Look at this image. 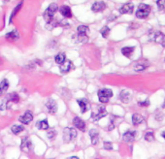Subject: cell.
Listing matches in <instances>:
<instances>
[{"label": "cell", "mask_w": 165, "mask_h": 159, "mask_svg": "<svg viewBox=\"0 0 165 159\" xmlns=\"http://www.w3.org/2000/svg\"><path fill=\"white\" fill-rule=\"evenodd\" d=\"M150 12H151V7L149 6V5L145 4V3H142L139 5V7H138V10L136 12V17L138 19H144L149 17V15H150Z\"/></svg>", "instance_id": "cell-1"}, {"label": "cell", "mask_w": 165, "mask_h": 159, "mask_svg": "<svg viewBox=\"0 0 165 159\" xmlns=\"http://www.w3.org/2000/svg\"><path fill=\"white\" fill-rule=\"evenodd\" d=\"M98 99L99 102L102 104H106L108 103V101L110 100V98L113 96V91L109 88H102L98 90Z\"/></svg>", "instance_id": "cell-2"}, {"label": "cell", "mask_w": 165, "mask_h": 159, "mask_svg": "<svg viewBox=\"0 0 165 159\" xmlns=\"http://www.w3.org/2000/svg\"><path fill=\"white\" fill-rule=\"evenodd\" d=\"M107 115V111H106V108L104 106H97L96 110H93V112L91 113V118L94 121H98L99 119H101L104 116Z\"/></svg>", "instance_id": "cell-3"}, {"label": "cell", "mask_w": 165, "mask_h": 159, "mask_svg": "<svg viewBox=\"0 0 165 159\" xmlns=\"http://www.w3.org/2000/svg\"><path fill=\"white\" fill-rule=\"evenodd\" d=\"M57 11V5L56 3H52L49 7L46 9L44 13V19L47 23L51 22L52 19H54V16Z\"/></svg>", "instance_id": "cell-4"}, {"label": "cell", "mask_w": 165, "mask_h": 159, "mask_svg": "<svg viewBox=\"0 0 165 159\" xmlns=\"http://www.w3.org/2000/svg\"><path fill=\"white\" fill-rule=\"evenodd\" d=\"M150 39L157 44H160L162 47H165V34L159 31H153L150 34Z\"/></svg>", "instance_id": "cell-5"}, {"label": "cell", "mask_w": 165, "mask_h": 159, "mask_svg": "<svg viewBox=\"0 0 165 159\" xmlns=\"http://www.w3.org/2000/svg\"><path fill=\"white\" fill-rule=\"evenodd\" d=\"M77 137V131L74 128H70V127H66L63 130V140L65 142H71Z\"/></svg>", "instance_id": "cell-6"}, {"label": "cell", "mask_w": 165, "mask_h": 159, "mask_svg": "<svg viewBox=\"0 0 165 159\" xmlns=\"http://www.w3.org/2000/svg\"><path fill=\"white\" fill-rule=\"evenodd\" d=\"M46 107L51 115H56L57 112V103L54 99H49L46 103Z\"/></svg>", "instance_id": "cell-7"}, {"label": "cell", "mask_w": 165, "mask_h": 159, "mask_svg": "<svg viewBox=\"0 0 165 159\" xmlns=\"http://www.w3.org/2000/svg\"><path fill=\"white\" fill-rule=\"evenodd\" d=\"M120 13L124 15V14H132L133 11H134V5L133 3H126L124 4V6H121L120 8Z\"/></svg>", "instance_id": "cell-8"}, {"label": "cell", "mask_w": 165, "mask_h": 159, "mask_svg": "<svg viewBox=\"0 0 165 159\" xmlns=\"http://www.w3.org/2000/svg\"><path fill=\"white\" fill-rule=\"evenodd\" d=\"M33 119V115L31 114L30 111H27L24 115H23L22 116H20L19 120L23 124H29L31 122V120Z\"/></svg>", "instance_id": "cell-9"}, {"label": "cell", "mask_w": 165, "mask_h": 159, "mask_svg": "<svg viewBox=\"0 0 165 159\" xmlns=\"http://www.w3.org/2000/svg\"><path fill=\"white\" fill-rule=\"evenodd\" d=\"M135 137H136V132L128 130L122 135V140H124V142H127V143H131L135 140Z\"/></svg>", "instance_id": "cell-10"}, {"label": "cell", "mask_w": 165, "mask_h": 159, "mask_svg": "<svg viewBox=\"0 0 165 159\" xmlns=\"http://www.w3.org/2000/svg\"><path fill=\"white\" fill-rule=\"evenodd\" d=\"M106 9V4L103 1H99V2H95L92 6H91V11L94 13H98V12H102Z\"/></svg>", "instance_id": "cell-11"}, {"label": "cell", "mask_w": 165, "mask_h": 159, "mask_svg": "<svg viewBox=\"0 0 165 159\" xmlns=\"http://www.w3.org/2000/svg\"><path fill=\"white\" fill-rule=\"evenodd\" d=\"M73 124L75 127H77L79 130L81 131L86 130V123H84V121L82 118H78V116H76V118L73 119Z\"/></svg>", "instance_id": "cell-12"}, {"label": "cell", "mask_w": 165, "mask_h": 159, "mask_svg": "<svg viewBox=\"0 0 165 159\" xmlns=\"http://www.w3.org/2000/svg\"><path fill=\"white\" fill-rule=\"evenodd\" d=\"M59 13L64 18H66V19L72 18V11H71V9H70V7L66 6V5H63V6H61L59 8Z\"/></svg>", "instance_id": "cell-13"}, {"label": "cell", "mask_w": 165, "mask_h": 159, "mask_svg": "<svg viewBox=\"0 0 165 159\" xmlns=\"http://www.w3.org/2000/svg\"><path fill=\"white\" fill-rule=\"evenodd\" d=\"M77 103L79 104L80 108H81V113H82V114H84V113H86L87 111L89 109V104H88V100H87L86 98L78 100Z\"/></svg>", "instance_id": "cell-14"}, {"label": "cell", "mask_w": 165, "mask_h": 159, "mask_svg": "<svg viewBox=\"0 0 165 159\" xmlns=\"http://www.w3.org/2000/svg\"><path fill=\"white\" fill-rule=\"evenodd\" d=\"M72 65H73V63L71 61H64V62L62 63V64H60L59 70H60V72L62 74H67L69 71L71 70Z\"/></svg>", "instance_id": "cell-15"}, {"label": "cell", "mask_w": 165, "mask_h": 159, "mask_svg": "<svg viewBox=\"0 0 165 159\" xmlns=\"http://www.w3.org/2000/svg\"><path fill=\"white\" fill-rule=\"evenodd\" d=\"M99 133L96 129H91L89 131V136L90 139H91V144L92 145H97L98 144V140H99Z\"/></svg>", "instance_id": "cell-16"}, {"label": "cell", "mask_w": 165, "mask_h": 159, "mask_svg": "<svg viewBox=\"0 0 165 159\" xmlns=\"http://www.w3.org/2000/svg\"><path fill=\"white\" fill-rule=\"evenodd\" d=\"M134 50H135L134 47H124L121 49V54L124 55L125 57L130 58L131 55H133V52H134Z\"/></svg>", "instance_id": "cell-17"}, {"label": "cell", "mask_w": 165, "mask_h": 159, "mask_svg": "<svg viewBox=\"0 0 165 159\" xmlns=\"http://www.w3.org/2000/svg\"><path fill=\"white\" fill-rule=\"evenodd\" d=\"M144 122V118L139 114H134L132 115V123L134 126H138Z\"/></svg>", "instance_id": "cell-18"}, {"label": "cell", "mask_w": 165, "mask_h": 159, "mask_svg": "<svg viewBox=\"0 0 165 159\" xmlns=\"http://www.w3.org/2000/svg\"><path fill=\"white\" fill-rule=\"evenodd\" d=\"M20 148L22 150H31V148H32V143H31L28 138H23L22 140V145H20Z\"/></svg>", "instance_id": "cell-19"}, {"label": "cell", "mask_w": 165, "mask_h": 159, "mask_svg": "<svg viewBox=\"0 0 165 159\" xmlns=\"http://www.w3.org/2000/svg\"><path fill=\"white\" fill-rule=\"evenodd\" d=\"M120 100L124 103H128L130 100V93L126 90H122L120 93Z\"/></svg>", "instance_id": "cell-20"}, {"label": "cell", "mask_w": 165, "mask_h": 159, "mask_svg": "<svg viewBox=\"0 0 165 159\" xmlns=\"http://www.w3.org/2000/svg\"><path fill=\"white\" fill-rule=\"evenodd\" d=\"M77 32H78V36L87 35L89 32V28L87 25H79L77 28Z\"/></svg>", "instance_id": "cell-21"}, {"label": "cell", "mask_w": 165, "mask_h": 159, "mask_svg": "<svg viewBox=\"0 0 165 159\" xmlns=\"http://www.w3.org/2000/svg\"><path fill=\"white\" fill-rule=\"evenodd\" d=\"M36 127L38 129H41V130H48L49 129V123H48V120L43 119L41 121H38V122L36 123Z\"/></svg>", "instance_id": "cell-22"}, {"label": "cell", "mask_w": 165, "mask_h": 159, "mask_svg": "<svg viewBox=\"0 0 165 159\" xmlns=\"http://www.w3.org/2000/svg\"><path fill=\"white\" fill-rule=\"evenodd\" d=\"M6 39H9V40H11V41H15V40H17L20 38V34L17 30H13L11 31V32H9L6 34Z\"/></svg>", "instance_id": "cell-23"}, {"label": "cell", "mask_w": 165, "mask_h": 159, "mask_svg": "<svg viewBox=\"0 0 165 159\" xmlns=\"http://www.w3.org/2000/svg\"><path fill=\"white\" fill-rule=\"evenodd\" d=\"M8 87H9V83L6 79H4L3 81L0 83V96H1L4 92L7 91Z\"/></svg>", "instance_id": "cell-24"}, {"label": "cell", "mask_w": 165, "mask_h": 159, "mask_svg": "<svg viewBox=\"0 0 165 159\" xmlns=\"http://www.w3.org/2000/svg\"><path fill=\"white\" fill-rule=\"evenodd\" d=\"M22 6H23V2H20L17 6H16L15 8H14V10H13V12H12V14H11V17H10V20H9V23H12V20H13V19H14V17L16 15H17L18 13H19V11L20 10V8H22Z\"/></svg>", "instance_id": "cell-25"}, {"label": "cell", "mask_w": 165, "mask_h": 159, "mask_svg": "<svg viewBox=\"0 0 165 159\" xmlns=\"http://www.w3.org/2000/svg\"><path fill=\"white\" fill-rule=\"evenodd\" d=\"M65 59H66V55H65V54H63V52H60V54L56 55V57H55L56 62L57 63V64H59V65L62 64V63L65 61Z\"/></svg>", "instance_id": "cell-26"}, {"label": "cell", "mask_w": 165, "mask_h": 159, "mask_svg": "<svg viewBox=\"0 0 165 159\" xmlns=\"http://www.w3.org/2000/svg\"><path fill=\"white\" fill-rule=\"evenodd\" d=\"M8 101L9 102H14V103H18L20 101V96H19V94L17 93H10L9 94V97H8Z\"/></svg>", "instance_id": "cell-27"}, {"label": "cell", "mask_w": 165, "mask_h": 159, "mask_svg": "<svg viewBox=\"0 0 165 159\" xmlns=\"http://www.w3.org/2000/svg\"><path fill=\"white\" fill-rule=\"evenodd\" d=\"M23 129H24V128H23L22 125H13V126L11 127V131L13 132L14 134H16V135H18V134L20 133V132H23Z\"/></svg>", "instance_id": "cell-28"}, {"label": "cell", "mask_w": 165, "mask_h": 159, "mask_svg": "<svg viewBox=\"0 0 165 159\" xmlns=\"http://www.w3.org/2000/svg\"><path fill=\"white\" fill-rule=\"evenodd\" d=\"M100 33H101V35H102L103 38H107L108 35L110 34V28L108 27V26H104V27L100 30Z\"/></svg>", "instance_id": "cell-29"}, {"label": "cell", "mask_w": 165, "mask_h": 159, "mask_svg": "<svg viewBox=\"0 0 165 159\" xmlns=\"http://www.w3.org/2000/svg\"><path fill=\"white\" fill-rule=\"evenodd\" d=\"M156 5H157V8L159 11H163V10H165V0H157Z\"/></svg>", "instance_id": "cell-30"}, {"label": "cell", "mask_w": 165, "mask_h": 159, "mask_svg": "<svg viewBox=\"0 0 165 159\" xmlns=\"http://www.w3.org/2000/svg\"><path fill=\"white\" fill-rule=\"evenodd\" d=\"M145 140L147 142H152L154 140V136H153V133L152 132H147V133L145 134Z\"/></svg>", "instance_id": "cell-31"}, {"label": "cell", "mask_w": 165, "mask_h": 159, "mask_svg": "<svg viewBox=\"0 0 165 159\" xmlns=\"http://www.w3.org/2000/svg\"><path fill=\"white\" fill-rule=\"evenodd\" d=\"M56 135H57V132H56V130H54V129L49 130V131H48V134H47L48 138H49V139H51V140L55 139V138L56 137Z\"/></svg>", "instance_id": "cell-32"}, {"label": "cell", "mask_w": 165, "mask_h": 159, "mask_svg": "<svg viewBox=\"0 0 165 159\" xmlns=\"http://www.w3.org/2000/svg\"><path fill=\"white\" fill-rule=\"evenodd\" d=\"M146 68H147V66L144 65V64H141V63H136V64L134 65L135 71H143V70H145Z\"/></svg>", "instance_id": "cell-33"}, {"label": "cell", "mask_w": 165, "mask_h": 159, "mask_svg": "<svg viewBox=\"0 0 165 159\" xmlns=\"http://www.w3.org/2000/svg\"><path fill=\"white\" fill-rule=\"evenodd\" d=\"M8 100L6 99H2L1 101H0V111H4L6 109V106L8 107Z\"/></svg>", "instance_id": "cell-34"}, {"label": "cell", "mask_w": 165, "mask_h": 159, "mask_svg": "<svg viewBox=\"0 0 165 159\" xmlns=\"http://www.w3.org/2000/svg\"><path fill=\"white\" fill-rule=\"evenodd\" d=\"M104 148L107 150H113V146H112V143L110 142H104Z\"/></svg>", "instance_id": "cell-35"}, {"label": "cell", "mask_w": 165, "mask_h": 159, "mask_svg": "<svg viewBox=\"0 0 165 159\" xmlns=\"http://www.w3.org/2000/svg\"><path fill=\"white\" fill-rule=\"evenodd\" d=\"M139 105L141 107H147V106L150 105V101H149V100H146V101H144V102H139Z\"/></svg>", "instance_id": "cell-36"}, {"label": "cell", "mask_w": 165, "mask_h": 159, "mask_svg": "<svg viewBox=\"0 0 165 159\" xmlns=\"http://www.w3.org/2000/svg\"><path fill=\"white\" fill-rule=\"evenodd\" d=\"M114 128H115V124L113 123V120H112V121H111V123L109 124V127H108V130H109V131H111V130H113Z\"/></svg>", "instance_id": "cell-37"}, {"label": "cell", "mask_w": 165, "mask_h": 159, "mask_svg": "<svg viewBox=\"0 0 165 159\" xmlns=\"http://www.w3.org/2000/svg\"><path fill=\"white\" fill-rule=\"evenodd\" d=\"M116 19V17H115V16H114V17H109V19H108V22H112V20H115Z\"/></svg>", "instance_id": "cell-38"}, {"label": "cell", "mask_w": 165, "mask_h": 159, "mask_svg": "<svg viewBox=\"0 0 165 159\" xmlns=\"http://www.w3.org/2000/svg\"><path fill=\"white\" fill-rule=\"evenodd\" d=\"M162 137L165 139V131H163V132H162Z\"/></svg>", "instance_id": "cell-39"}, {"label": "cell", "mask_w": 165, "mask_h": 159, "mask_svg": "<svg viewBox=\"0 0 165 159\" xmlns=\"http://www.w3.org/2000/svg\"><path fill=\"white\" fill-rule=\"evenodd\" d=\"M162 108H165V100H164V103H163V105H162Z\"/></svg>", "instance_id": "cell-40"}, {"label": "cell", "mask_w": 165, "mask_h": 159, "mask_svg": "<svg viewBox=\"0 0 165 159\" xmlns=\"http://www.w3.org/2000/svg\"><path fill=\"white\" fill-rule=\"evenodd\" d=\"M4 1H9V0H4Z\"/></svg>", "instance_id": "cell-41"}]
</instances>
